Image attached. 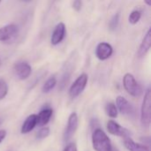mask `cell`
I'll return each mask as SVG.
<instances>
[{
    "label": "cell",
    "instance_id": "cell-7",
    "mask_svg": "<svg viewBox=\"0 0 151 151\" xmlns=\"http://www.w3.org/2000/svg\"><path fill=\"white\" fill-rule=\"evenodd\" d=\"M107 130L110 134L115 136H119L122 138H129L130 137V132L127 128L121 127L117 122L113 120H110L107 123Z\"/></svg>",
    "mask_w": 151,
    "mask_h": 151
},
{
    "label": "cell",
    "instance_id": "cell-10",
    "mask_svg": "<svg viewBox=\"0 0 151 151\" xmlns=\"http://www.w3.org/2000/svg\"><path fill=\"white\" fill-rule=\"evenodd\" d=\"M65 25L63 22H59L54 28L51 38H50V42L52 45H58L65 38Z\"/></svg>",
    "mask_w": 151,
    "mask_h": 151
},
{
    "label": "cell",
    "instance_id": "cell-13",
    "mask_svg": "<svg viewBox=\"0 0 151 151\" xmlns=\"http://www.w3.org/2000/svg\"><path fill=\"white\" fill-rule=\"evenodd\" d=\"M53 111L50 108H46L44 110H42L38 115H36L37 117V125L38 127H43L46 124H48V122L50 121L51 116H52Z\"/></svg>",
    "mask_w": 151,
    "mask_h": 151
},
{
    "label": "cell",
    "instance_id": "cell-12",
    "mask_svg": "<svg viewBox=\"0 0 151 151\" xmlns=\"http://www.w3.org/2000/svg\"><path fill=\"white\" fill-rule=\"evenodd\" d=\"M151 47V30L149 29L147 34L142 39V42L140 45L139 50H138V56L139 57H143L145 56L148 51L150 50Z\"/></svg>",
    "mask_w": 151,
    "mask_h": 151
},
{
    "label": "cell",
    "instance_id": "cell-22",
    "mask_svg": "<svg viewBox=\"0 0 151 151\" xmlns=\"http://www.w3.org/2000/svg\"><path fill=\"white\" fill-rule=\"evenodd\" d=\"M73 6L77 12H79L81 9V0H74Z\"/></svg>",
    "mask_w": 151,
    "mask_h": 151
},
{
    "label": "cell",
    "instance_id": "cell-8",
    "mask_svg": "<svg viewBox=\"0 0 151 151\" xmlns=\"http://www.w3.org/2000/svg\"><path fill=\"white\" fill-rule=\"evenodd\" d=\"M78 127V116L75 112H73L68 119V122H67V127L65 129V135H64V139L65 142L69 141L73 134H75L76 130Z\"/></svg>",
    "mask_w": 151,
    "mask_h": 151
},
{
    "label": "cell",
    "instance_id": "cell-23",
    "mask_svg": "<svg viewBox=\"0 0 151 151\" xmlns=\"http://www.w3.org/2000/svg\"><path fill=\"white\" fill-rule=\"evenodd\" d=\"M64 151H77V148H76L75 144H73V143H71V144L67 145V146L65 148Z\"/></svg>",
    "mask_w": 151,
    "mask_h": 151
},
{
    "label": "cell",
    "instance_id": "cell-4",
    "mask_svg": "<svg viewBox=\"0 0 151 151\" xmlns=\"http://www.w3.org/2000/svg\"><path fill=\"white\" fill-rule=\"evenodd\" d=\"M88 80V75L86 73H82L74 81V82L73 83V85L69 89V96L71 98H75L83 92V90L87 86Z\"/></svg>",
    "mask_w": 151,
    "mask_h": 151
},
{
    "label": "cell",
    "instance_id": "cell-2",
    "mask_svg": "<svg viewBox=\"0 0 151 151\" xmlns=\"http://www.w3.org/2000/svg\"><path fill=\"white\" fill-rule=\"evenodd\" d=\"M123 85L126 91L132 96L137 97L142 96V88L140 84L136 81L135 78L131 73H126L123 78Z\"/></svg>",
    "mask_w": 151,
    "mask_h": 151
},
{
    "label": "cell",
    "instance_id": "cell-18",
    "mask_svg": "<svg viewBox=\"0 0 151 151\" xmlns=\"http://www.w3.org/2000/svg\"><path fill=\"white\" fill-rule=\"evenodd\" d=\"M141 17H142L141 12L138 11V10H134V11H133V12L130 13V15H129V17H128V21H129L130 24L135 25V24H137V23L140 21Z\"/></svg>",
    "mask_w": 151,
    "mask_h": 151
},
{
    "label": "cell",
    "instance_id": "cell-28",
    "mask_svg": "<svg viewBox=\"0 0 151 151\" xmlns=\"http://www.w3.org/2000/svg\"><path fill=\"white\" fill-rule=\"evenodd\" d=\"M0 125H1V119H0Z\"/></svg>",
    "mask_w": 151,
    "mask_h": 151
},
{
    "label": "cell",
    "instance_id": "cell-17",
    "mask_svg": "<svg viewBox=\"0 0 151 151\" xmlns=\"http://www.w3.org/2000/svg\"><path fill=\"white\" fill-rule=\"evenodd\" d=\"M105 111L107 115L111 118H116L118 116V109L116 105L112 103H108L105 106Z\"/></svg>",
    "mask_w": 151,
    "mask_h": 151
},
{
    "label": "cell",
    "instance_id": "cell-20",
    "mask_svg": "<svg viewBox=\"0 0 151 151\" xmlns=\"http://www.w3.org/2000/svg\"><path fill=\"white\" fill-rule=\"evenodd\" d=\"M119 20V13H117V14H115V15L111 18V19L110 22H109V27H110V28L112 29V30L115 29V28L118 27Z\"/></svg>",
    "mask_w": 151,
    "mask_h": 151
},
{
    "label": "cell",
    "instance_id": "cell-16",
    "mask_svg": "<svg viewBox=\"0 0 151 151\" xmlns=\"http://www.w3.org/2000/svg\"><path fill=\"white\" fill-rule=\"evenodd\" d=\"M57 85V80L55 77H50V79H48L44 85L42 86V92L43 93H49L50 91H51L55 86Z\"/></svg>",
    "mask_w": 151,
    "mask_h": 151
},
{
    "label": "cell",
    "instance_id": "cell-27",
    "mask_svg": "<svg viewBox=\"0 0 151 151\" xmlns=\"http://www.w3.org/2000/svg\"><path fill=\"white\" fill-rule=\"evenodd\" d=\"M1 2H2V0H0V4H1Z\"/></svg>",
    "mask_w": 151,
    "mask_h": 151
},
{
    "label": "cell",
    "instance_id": "cell-11",
    "mask_svg": "<svg viewBox=\"0 0 151 151\" xmlns=\"http://www.w3.org/2000/svg\"><path fill=\"white\" fill-rule=\"evenodd\" d=\"M116 107L118 109V111H119L122 114H126V115H130L134 110L132 105L128 103V101L123 97V96H118L117 100H116Z\"/></svg>",
    "mask_w": 151,
    "mask_h": 151
},
{
    "label": "cell",
    "instance_id": "cell-14",
    "mask_svg": "<svg viewBox=\"0 0 151 151\" xmlns=\"http://www.w3.org/2000/svg\"><path fill=\"white\" fill-rule=\"evenodd\" d=\"M37 125V117L35 114H32L27 118L21 127V134H27L31 132Z\"/></svg>",
    "mask_w": 151,
    "mask_h": 151
},
{
    "label": "cell",
    "instance_id": "cell-24",
    "mask_svg": "<svg viewBox=\"0 0 151 151\" xmlns=\"http://www.w3.org/2000/svg\"><path fill=\"white\" fill-rule=\"evenodd\" d=\"M6 136V132L4 130H0V143L4 140Z\"/></svg>",
    "mask_w": 151,
    "mask_h": 151
},
{
    "label": "cell",
    "instance_id": "cell-3",
    "mask_svg": "<svg viewBox=\"0 0 151 151\" xmlns=\"http://www.w3.org/2000/svg\"><path fill=\"white\" fill-rule=\"evenodd\" d=\"M151 121V91L148 89L142 105L141 111V122L143 127H148Z\"/></svg>",
    "mask_w": 151,
    "mask_h": 151
},
{
    "label": "cell",
    "instance_id": "cell-21",
    "mask_svg": "<svg viewBox=\"0 0 151 151\" xmlns=\"http://www.w3.org/2000/svg\"><path fill=\"white\" fill-rule=\"evenodd\" d=\"M49 134H50V129L48 127H44V128H42L41 130H39V132L37 133V138L44 139V138L48 137Z\"/></svg>",
    "mask_w": 151,
    "mask_h": 151
},
{
    "label": "cell",
    "instance_id": "cell-5",
    "mask_svg": "<svg viewBox=\"0 0 151 151\" xmlns=\"http://www.w3.org/2000/svg\"><path fill=\"white\" fill-rule=\"evenodd\" d=\"M19 32V27L15 24H8L0 27V42H6L14 38Z\"/></svg>",
    "mask_w": 151,
    "mask_h": 151
},
{
    "label": "cell",
    "instance_id": "cell-1",
    "mask_svg": "<svg viewBox=\"0 0 151 151\" xmlns=\"http://www.w3.org/2000/svg\"><path fill=\"white\" fill-rule=\"evenodd\" d=\"M92 144L93 149L96 151H113L114 149L110 138L100 128L94 129L92 134Z\"/></svg>",
    "mask_w": 151,
    "mask_h": 151
},
{
    "label": "cell",
    "instance_id": "cell-6",
    "mask_svg": "<svg viewBox=\"0 0 151 151\" xmlns=\"http://www.w3.org/2000/svg\"><path fill=\"white\" fill-rule=\"evenodd\" d=\"M113 54V48L112 46L105 42H100L96 49V56L99 60H106L110 58Z\"/></svg>",
    "mask_w": 151,
    "mask_h": 151
},
{
    "label": "cell",
    "instance_id": "cell-19",
    "mask_svg": "<svg viewBox=\"0 0 151 151\" xmlns=\"http://www.w3.org/2000/svg\"><path fill=\"white\" fill-rule=\"evenodd\" d=\"M8 93V86L4 80H0V100L4 99Z\"/></svg>",
    "mask_w": 151,
    "mask_h": 151
},
{
    "label": "cell",
    "instance_id": "cell-9",
    "mask_svg": "<svg viewBox=\"0 0 151 151\" xmlns=\"http://www.w3.org/2000/svg\"><path fill=\"white\" fill-rule=\"evenodd\" d=\"M14 72L15 74L18 76L19 80H26L27 79L32 73V68L30 65L27 62H19L14 65Z\"/></svg>",
    "mask_w": 151,
    "mask_h": 151
},
{
    "label": "cell",
    "instance_id": "cell-25",
    "mask_svg": "<svg viewBox=\"0 0 151 151\" xmlns=\"http://www.w3.org/2000/svg\"><path fill=\"white\" fill-rule=\"evenodd\" d=\"M144 3H145L148 6H150L151 5V0H144Z\"/></svg>",
    "mask_w": 151,
    "mask_h": 151
},
{
    "label": "cell",
    "instance_id": "cell-26",
    "mask_svg": "<svg viewBox=\"0 0 151 151\" xmlns=\"http://www.w3.org/2000/svg\"><path fill=\"white\" fill-rule=\"evenodd\" d=\"M0 66H1V59H0Z\"/></svg>",
    "mask_w": 151,
    "mask_h": 151
},
{
    "label": "cell",
    "instance_id": "cell-15",
    "mask_svg": "<svg viewBox=\"0 0 151 151\" xmlns=\"http://www.w3.org/2000/svg\"><path fill=\"white\" fill-rule=\"evenodd\" d=\"M124 145L129 151H150V149L147 146L143 144L136 143L132 139H130V137L125 139Z\"/></svg>",
    "mask_w": 151,
    "mask_h": 151
}]
</instances>
